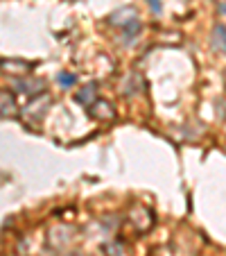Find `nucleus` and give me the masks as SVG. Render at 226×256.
Returning a JSON list of instances; mask_svg holds the SVG:
<instances>
[{"label":"nucleus","instance_id":"1","mask_svg":"<svg viewBox=\"0 0 226 256\" xmlns=\"http://www.w3.org/2000/svg\"><path fill=\"white\" fill-rule=\"evenodd\" d=\"M45 88V82L43 80H20V82H16V91L20 93H27V96H39L36 91H43Z\"/></svg>","mask_w":226,"mask_h":256},{"label":"nucleus","instance_id":"2","mask_svg":"<svg viewBox=\"0 0 226 256\" xmlns=\"http://www.w3.org/2000/svg\"><path fill=\"white\" fill-rule=\"evenodd\" d=\"M16 112V104H14V98L9 93H2L0 91V118H7Z\"/></svg>","mask_w":226,"mask_h":256},{"label":"nucleus","instance_id":"3","mask_svg":"<svg viewBox=\"0 0 226 256\" xmlns=\"http://www.w3.org/2000/svg\"><path fill=\"white\" fill-rule=\"evenodd\" d=\"M213 48L217 50V52H224V25L217 23L215 30H213Z\"/></svg>","mask_w":226,"mask_h":256},{"label":"nucleus","instance_id":"4","mask_svg":"<svg viewBox=\"0 0 226 256\" xmlns=\"http://www.w3.org/2000/svg\"><path fill=\"white\" fill-rule=\"evenodd\" d=\"M138 30H140V23L136 18H131L129 23L125 25V41H129V44H131V41H134V36L138 34Z\"/></svg>","mask_w":226,"mask_h":256},{"label":"nucleus","instance_id":"5","mask_svg":"<svg viewBox=\"0 0 226 256\" xmlns=\"http://www.w3.org/2000/svg\"><path fill=\"white\" fill-rule=\"evenodd\" d=\"M88 93H91V98L95 100V84H88V86H84L82 93L77 96V100L79 102H88Z\"/></svg>","mask_w":226,"mask_h":256},{"label":"nucleus","instance_id":"6","mask_svg":"<svg viewBox=\"0 0 226 256\" xmlns=\"http://www.w3.org/2000/svg\"><path fill=\"white\" fill-rule=\"evenodd\" d=\"M59 84H63V86H72V84H75V75H70V72H61V75H59Z\"/></svg>","mask_w":226,"mask_h":256},{"label":"nucleus","instance_id":"7","mask_svg":"<svg viewBox=\"0 0 226 256\" xmlns=\"http://www.w3.org/2000/svg\"><path fill=\"white\" fill-rule=\"evenodd\" d=\"M9 66H11L9 62H2V64H0V68H5V70H7V68H9ZM14 66L18 68V70H29V68H32V66H29V64H25V62H18V64H14Z\"/></svg>","mask_w":226,"mask_h":256},{"label":"nucleus","instance_id":"8","mask_svg":"<svg viewBox=\"0 0 226 256\" xmlns=\"http://www.w3.org/2000/svg\"><path fill=\"white\" fill-rule=\"evenodd\" d=\"M149 7L154 12H161V5H159V0H149Z\"/></svg>","mask_w":226,"mask_h":256}]
</instances>
